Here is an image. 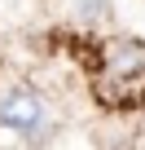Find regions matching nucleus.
I'll use <instances>...</instances> for the list:
<instances>
[{
  "mask_svg": "<svg viewBox=\"0 0 145 150\" xmlns=\"http://www.w3.org/2000/svg\"><path fill=\"white\" fill-rule=\"evenodd\" d=\"M0 128L40 137L44 132V102L31 88H9L5 97H0Z\"/></svg>",
  "mask_w": 145,
  "mask_h": 150,
  "instance_id": "nucleus-1",
  "label": "nucleus"
},
{
  "mask_svg": "<svg viewBox=\"0 0 145 150\" xmlns=\"http://www.w3.org/2000/svg\"><path fill=\"white\" fill-rule=\"evenodd\" d=\"M106 66H110V75H136V71H145L141 40H114L106 49Z\"/></svg>",
  "mask_w": 145,
  "mask_h": 150,
  "instance_id": "nucleus-2",
  "label": "nucleus"
}]
</instances>
